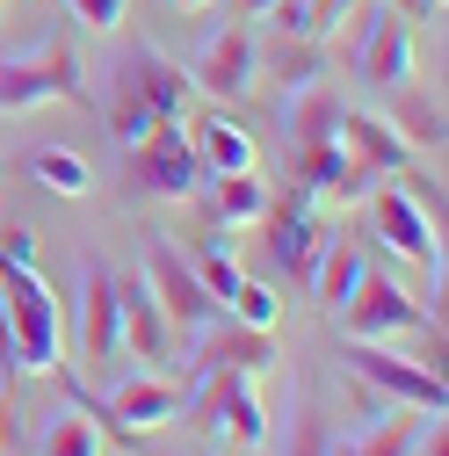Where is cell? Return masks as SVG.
I'll list each match as a JSON object with an SVG mask.
<instances>
[{
    "label": "cell",
    "mask_w": 449,
    "mask_h": 456,
    "mask_svg": "<svg viewBox=\"0 0 449 456\" xmlns=\"http://www.w3.org/2000/svg\"><path fill=\"white\" fill-rule=\"evenodd\" d=\"M0 333H8V362L15 370H29V377L59 370V355H66V305L44 282V268L0 261Z\"/></svg>",
    "instance_id": "6da1fadb"
},
{
    "label": "cell",
    "mask_w": 449,
    "mask_h": 456,
    "mask_svg": "<svg viewBox=\"0 0 449 456\" xmlns=\"http://www.w3.org/2000/svg\"><path fill=\"white\" fill-rule=\"evenodd\" d=\"M196 109V80L167 59V51H124L117 66V102H109V124H117V145L131 152L138 138H152L159 124H182Z\"/></svg>",
    "instance_id": "7a4b0ae2"
},
{
    "label": "cell",
    "mask_w": 449,
    "mask_h": 456,
    "mask_svg": "<svg viewBox=\"0 0 449 456\" xmlns=\"http://www.w3.org/2000/svg\"><path fill=\"white\" fill-rule=\"evenodd\" d=\"M341 29H348V37H341V59H348L355 80H370V87H406V73H413V22H406L399 8H384V0H355V15H348Z\"/></svg>",
    "instance_id": "3957f363"
},
{
    "label": "cell",
    "mask_w": 449,
    "mask_h": 456,
    "mask_svg": "<svg viewBox=\"0 0 449 456\" xmlns=\"http://www.w3.org/2000/svg\"><path fill=\"white\" fill-rule=\"evenodd\" d=\"M37 102H80V59H73L66 37L0 59V117H22Z\"/></svg>",
    "instance_id": "277c9868"
},
{
    "label": "cell",
    "mask_w": 449,
    "mask_h": 456,
    "mask_svg": "<svg viewBox=\"0 0 449 456\" xmlns=\"http://www.w3.org/2000/svg\"><path fill=\"white\" fill-rule=\"evenodd\" d=\"M326 247H333V232L319 224V203H312L305 189H290L283 203H268V210H261V254L283 268L290 282H305V290H312V275H319Z\"/></svg>",
    "instance_id": "5b68a950"
},
{
    "label": "cell",
    "mask_w": 449,
    "mask_h": 456,
    "mask_svg": "<svg viewBox=\"0 0 449 456\" xmlns=\"http://www.w3.org/2000/svg\"><path fill=\"white\" fill-rule=\"evenodd\" d=\"M348 377L377 398H399V406H420V413H442L449 406V391H442V370L435 362H413V355H391L384 340H348L341 348Z\"/></svg>",
    "instance_id": "8992f818"
},
{
    "label": "cell",
    "mask_w": 449,
    "mask_h": 456,
    "mask_svg": "<svg viewBox=\"0 0 449 456\" xmlns=\"http://www.w3.org/2000/svg\"><path fill=\"white\" fill-rule=\"evenodd\" d=\"M203 182H210V167L196 159V145H189V131H182V124H159L152 138H138V145H131V189H138V196L189 203Z\"/></svg>",
    "instance_id": "52a82bcc"
},
{
    "label": "cell",
    "mask_w": 449,
    "mask_h": 456,
    "mask_svg": "<svg viewBox=\"0 0 449 456\" xmlns=\"http://www.w3.org/2000/svg\"><path fill=\"white\" fill-rule=\"evenodd\" d=\"M66 340L80 348V362H117L124 355V333H117V275H109L102 261H80V275H73Z\"/></svg>",
    "instance_id": "ba28073f"
},
{
    "label": "cell",
    "mask_w": 449,
    "mask_h": 456,
    "mask_svg": "<svg viewBox=\"0 0 449 456\" xmlns=\"http://www.w3.org/2000/svg\"><path fill=\"white\" fill-rule=\"evenodd\" d=\"M196 420L189 428H203V435H224L233 449H261L268 442V413H261V391H254V377H196V406H189Z\"/></svg>",
    "instance_id": "9c48e42d"
},
{
    "label": "cell",
    "mask_w": 449,
    "mask_h": 456,
    "mask_svg": "<svg viewBox=\"0 0 449 456\" xmlns=\"http://www.w3.org/2000/svg\"><path fill=\"white\" fill-rule=\"evenodd\" d=\"M333 319H341V333H348V340H391V333L428 326V312L413 305V290H399V282L377 275V268H363V275H355V290L333 305Z\"/></svg>",
    "instance_id": "30bf717a"
},
{
    "label": "cell",
    "mask_w": 449,
    "mask_h": 456,
    "mask_svg": "<svg viewBox=\"0 0 449 456\" xmlns=\"http://www.w3.org/2000/svg\"><path fill=\"white\" fill-rule=\"evenodd\" d=\"M275 362V333L261 326H240V319H203L196 326V348H189V377H268Z\"/></svg>",
    "instance_id": "8fae6325"
},
{
    "label": "cell",
    "mask_w": 449,
    "mask_h": 456,
    "mask_svg": "<svg viewBox=\"0 0 449 456\" xmlns=\"http://www.w3.org/2000/svg\"><path fill=\"white\" fill-rule=\"evenodd\" d=\"M254 73H261V44H254L247 22H224L196 59H189L196 94H217V102H247V94H254Z\"/></svg>",
    "instance_id": "7c38bea8"
},
{
    "label": "cell",
    "mask_w": 449,
    "mask_h": 456,
    "mask_svg": "<svg viewBox=\"0 0 449 456\" xmlns=\"http://www.w3.org/2000/svg\"><path fill=\"white\" fill-rule=\"evenodd\" d=\"M145 290L159 297V312H167V326H175V333H196L203 319H217L210 290L196 282V268L182 261L175 240H145Z\"/></svg>",
    "instance_id": "4fadbf2b"
},
{
    "label": "cell",
    "mask_w": 449,
    "mask_h": 456,
    "mask_svg": "<svg viewBox=\"0 0 449 456\" xmlns=\"http://www.w3.org/2000/svg\"><path fill=\"white\" fill-rule=\"evenodd\" d=\"M370 224H377V247H391V254L420 261L428 275H442V240H435V217L420 210V196H413V189H377Z\"/></svg>",
    "instance_id": "5bb4252c"
},
{
    "label": "cell",
    "mask_w": 449,
    "mask_h": 456,
    "mask_svg": "<svg viewBox=\"0 0 449 456\" xmlns=\"http://www.w3.org/2000/svg\"><path fill=\"white\" fill-rule=\"evenodd\" d=\"M117 333H124V348L159 370V362H175V326H167L159 297L145 290V282H117Z\"/></svg>",
    "instance_id": "9a60e30c"
},
{
    "label": "cell",
    "mask_w": 449,
    "mask_h": 456,
    "mask_svg": "<svg viewBox=\"0 0 449 456\" xmlns=\"http://www.w3.org/2000/svg\"><path fill=\"white\" fill-rule=\"evenodd\" d=\"M370 167H355L341 152V138H319V145H298V189L305 196H333V203H363L370 196Z\"/></svg>",
    "instance_id": "2e32d148"
},
{
    "label": "cell",
    "mask_w": 449,
    "mask_h": 456,
    "mask_svg": "<svg viewBox=\"0 0 449 456\" xmlns=\"http://www.w3.org/2000/svg\"><path fill=\"white\" fill-rule=\"evenodd\" d=\"M109 406V420H124L131 435H145V428H159V420H175L182 406H189V391L175 384V377H159V370H145V377H131V384H117L102 398Z\"/></svg>",
    "instance_id": "e0dca14e"
},
{
    "label": "cell",
    "mask_w": 449,
    "mask_h": 456,
    "mask_svg": "<svg viewBox=\"0 0 449 456\" xmlns=\"http://www.w3.org/2000/svg\"><path fill=\"white\" fill-rule=\"evenodd\" d=\"M341 152L355 167H370V175H399L413 159V145L391 131V117H370V109H341Z\"/></svg>",
    "instance_id": "ac0fdd59"
},
{
    "label": "cell",
    "mask_w": 449,
    "mask_h": 456,
    "mask_svg": "<svg viewBox=\"0 0 449 456\" xmlns=\"http://www.w3.org/2000/svg\"><path fill=\"white\" fill-rule=\"evenodd\" d=\"M196 196H203V224H217V232L261 224V210H268V189H261V175H254V167H247V175H210Z\"/></svg>",
    "instance_id": "d6986e66"
},
{
    "label": "cell",
    "mask_w": 449,
    "mask_h": 456,
    "mask_svg": "<svg viewBox=\"0 0 449 456\" xmlns=\"http://www.w3.org/2000/svg\"><path fill=\"white\" fill-rule=\"evenodd\" d=\"M283 131H290V145L341 138V94H333L326 80H312V87H290V94H283Z\"/></svg>",
    "instance_id": "ffe728a7"
},
{
    "label": "cell",
    "mask_w": 449,
    "mask_h": 456,
    "mask_svg": "<svg viewBox=\"0 0 449 456\" xmlns=\"http://www.w3.org/2000/svg\"><path fill=\"white\" fill-rule=\"evenodd\" d=\"M189 145H196V159L210 167V175H247V167H254V131L233 124V117H203V124H189Z\"/></svg>",
    "instance_id": "44dd1931"
},
{
    "label": "cell",
    "mask_w": 449,
    "mask_h": 456,
    "mask_svg": "<svg viewBox=\"0 0 449 456\" xmlns=\"http://www.w3.org/2000/svg\"><path fill=\"white\" fill-rule=\"evenodd\" d=\"M428 428L420 406H399V413H377V428L348 435V442H333V456H413V435Z\"/></svg>",
    "instance_id": "7402d4cb"
},
{
    "label": "cell",
    "mask_w": 449,
    "mask_h": 456,
    "mask_svg": "<svg viewBox=\"0 0 449 456\" xmlns=\"http://www.w3.org/2000/svg\"><path fill=\"white\" fill-rule=\"evenodd\" d=\"M37 456H102V428H94V420L73 406V398H66V406L44 420V442H37Z\"/></svg>",
    "instance_id": "603a6c76"
},
{
    "label": "cell",
    "mask_w": 449,
    "mask_h": 456,
    "mask_svg": "<svg viewBox=\"0 0 449 456\" xmlns=\"http://www.w3.org/2000/svg\"><path fill=\"white\" fill-rule=\"evenodd\" d=\"M29 182L51 189V196H87V159L66 152V145H37L29 152Z\"/></svg>",
    "instance_id": "cb8c5ba5"
},
{
    "label": "cell",
    "mask_w": 449,
    "mask_h": 456,
    "mask_svg": "<svg viewBox=\"0 0 449 456\" xmlns=\"http://www.w3.org/2000/svg\"><path fill=\"white\" fill-rule=\"evenodd\" d=\"M261 59L275 66V80H283V94H290V87H312V80L326 73V59H319V44H305V37H275V44L261 51Z\"/></svg>",
    "instance_id": "d4e9b609"
},
{
    "label": "cell",
    "mask_w": 449,
    "mask_h": 456,
    "mask_svg": "<svg viewBox=\"0 0 449 456\" xmlns=\"http://www.w3.org/2000/svg\"><path fill=\"white\" fill-rule=\"evenodd\" d=\"M391 131H399L413 152H442V102H428V94H406L399 109H391Z\"/></svg>",
    "instance_id": "484cf974"
},
{
    "label": "cell",
    "mask_w": 449,
    "mask_h": 456,
    "mask_svg": "<svg viewBox=\"0 0 449 456\" xmlns=\"http://www.w3.org/2000/svg\"><path fill=\"white\" fill-rule=\"evenodd\" d=\"M363 268H370V261H363L355 247H341V240H333V247H326V261H319V275H312V297L333 312V305L355 290V275H363Z\"/></svg>",
    "instance_id": "4316f807"
},
{
    "label": "cell",
    "mask_w": 449,
    "mask_h": 456,
    "mask_svg": "<svg viewBox=\"0 0 449 456\" xmlns=\"http://www.w3.org/2000/svg\"><path fill=\"white\" fill-rule=\"evenodd\" d=\"M224 312H233L240 326H261V333H275V319H283V297H275L268 282H254V275H240V290L224 297Z\"/></svg>",
    "instance_id": "83f0119b"
},
{
    "label": "cell",
    "mask_w": 449,
    "mask_h": 456,
    "mask_svg": "<svg viewBox=\"0 0 449 456\" xmlns=\"http://www.w3.org/2000/svg\"><path fill=\"white\" fill-rule=\"evenodd\" d=\"M189 268H196V282L210 290V305H224V297L240 290V275H247V268L233 261V247H224V240H210V247H203V254H196Z\"/></svg>",
    "instance_id": "f1b7e54d"
},
{
    "label": "cell",
    "mask_w": 449,
    "mask_h": 456,
    "mask_svg": "<svg viewBox=\"0 0 449 456\" xmlns=\"http://www.w3.org/2000/svg\"><path fill=\"white\" fill-rule=\"evenodd\" d=\"M283 456H333V435H326L319 406H298V420H290V449H283Z\"/></svg>",
    "instance_id": "f546056e"
},
{
    "label": "cell",
    "mask_w": 449,
    "mask_h": 456,
    "mask_svg": "<svg viewBox=\"0 0 449 456\" xmlns=\"http://www.w3.org/2000/svg\"><path fill=\"white\" fill-rule=\"evenodd\" d=\"M348 15H355V0H305V37L312 44H333Z\"/></svg>",
    "instance_id": "4dcf8cb0"
},
{
    "label": "cell",
    "mask_w": 449,
    "mask_h": 456,
    "mask_svg": "<svg viewBox=\"0 0 449 456\" xmlns=\"http://www.w3.org/2000/svg\"><path fill=\"white\" fill-rule=\"evenodd\" d=\"M66 15L87 22V29H117L124 22V0H66Z\"/></svg>",
    "instance_id": "1f68e13d"
},
{
    "label": "cell",
    "mask_w": 449,
    "mask_h": 456,
    "mask_svg": "<svg viewBox=\"0 0 449 456\" xmlns=\"http://www.w3.org/2000/svg\"><path fill=\"white\" fill-rule=\"evenodd\" d=\"M384 8H399L406 22H420V15H442V0H384Z\"/></svg>",
    "instance_id": "d6a6232c"
},
{
    "label": "cell",
    "mask_w": 449,
    "mask_h": 456,
    "mask_svg": "<svg viewBox=\"0 0 449 456\" xmlns=\"http://www.w3.org/2000/svg\"><path fill=\"white\" fill-rule=\"evenodd\" d=\"M175 8H217V0H175Z\"/></svg>",
    "instance_id": "836d02e7"
},
{
    "label": "cell",
    "mask_w": 449,
    "mask_h": 456,
    "mask_svg": "<svg viewBox=\"0 0 449 456\" xmlns=\"http://www.w3.org/2000/svg\"><path fill=\"white\" fill-rule=\"evenodd\" d=\"M240 8H247V15H261V8H268V0H240Z\"/></svg>",
    "instance_id": "e575fe53"
}]
</instances>
